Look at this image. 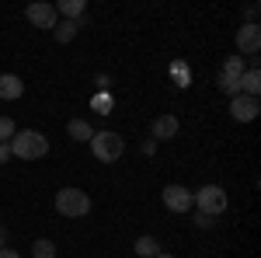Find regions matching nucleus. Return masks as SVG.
I'll return each instance as SVG.
<instances>
[{
    "label": "nucleus",
    "mask_w": 261,
    "mask_h": 258,
    "mask_svg": "<svg viewBox=\"0 0 261 258\" xmlns=\"http://www.w3.org/2000/svg\"><path fill=\"white\" fill-rule=\"evenodd\" d=\"M7 147H11V157H18V160H42L49 154V139L39 129H18L7 139Z\"/></svg>",
    "instance_id": "f257e3e1"
},
{
    "label": "nucleus",
    "mask_w": 261,
    "mask_h": 258,
    "mask_svg": "<svg viewBox=\"0 0 261 258\" xmlns=\"http://www.w3.org/2000/svg\"><path fill=\"white\" fill-rule=\"evenodd\" d=\"M91 154L101 160V164H115V160L125 154V139L115 133V129H101L91 136Z\"/></svg>",
    "instance_id": "f03ea898"
},
{
    "label": "nucleus",
    "mask_w": 261,
    "mask_h": 258,
    "mask_svg": "<svg viewBox=\"0 0 261 258\" xmlns=\"http://www.w3.org/2000/svg\"><path fill=\"white\" fill-rule=\"evenodd\" d=\"M56 209H60L63 217L77 220V217H87L91 213V196L84 192V189H73V185H66L56 192Z\"/></svg>",
    "instance_id": "7ed1b4c3"
},
{
    "label": "nucleus",
    "mask_w": 261,
    "mask_h": 258,
    "mask_svg": "<svg viewBox=\"0 0 261 258\" xmlns=\"http://www.w3.org/2000/svg\"><path fill=\"white\" fill-rule=\"evenodd\" d=\"M195 196V213H205V217H220L223 209H226V189L223 185H202L199 192H192Z\"/></svg>",
    "instance_id": "20e7f679"
},
{
    "label": "nucleus",
    "mask_w": 261,
    "mask_h": 258,
    "mask_svg": "<svg viewBox=\"0 0 261 258\" xmlns=\"http://www.w3.org/2000/svg\"><path fill=\"white\" fill-rule=\"evenodd\" d=\"M164 206L171 209V213H192L195 209V196H192V189H185V185H167L161 192Z\"/></svg>",
    "instance_id": "39448f33"
},
{
    "label": "nucleus",
    "mask_w": 261,
    "mask_h": 258,
    "mask_svg": "<svg viewBox=\"0 0 261 258\" xmlns=\"http://www.w3.org/2000/svg\"><path fill=\"white\" fill-rule=\"evenodd\" d=\"M24 18L32 21L35 28H45V32H53L60 14H56V7H53V4H42V0H39V4H28V7H24Z\"/></svg>",
    "instance_id": "423d86ee"
},
{
    "label": "nucleus",
    "mask_w": 261,
    "mask_h": 258,
    "mask_svg": "<svg viewBox=\"0 0 261 258\" xmlns=\"http://www.w3.org/2000/svg\"><path fill=\"white\" fill-rule=\"evenodd\" d=\"M237 49H241L244 56H258V49H261V28L258 25H241L237 28Z\"/></svg>",
    "instance_id": "0eeeda50"
},
{
    "label": "nucleus",
    "mask_w": 261,
    "mask_h": 258,
    "mask_svg": "<svg viewBox=\"0 0 261 258\" xmlns=\"http://www.w3.org/2000/svg\"><path fill=\"white\" fill-rule=\"evenodd\" d=\"M258 98H247V95H237V98H230V115L237 122H254L258 119Z\"/></svg>",
    "instance_id": "6e6552de"
},
{
    "label": "nucleus",
    "mask_w": 261,
    "mask_h": 258,
    "mask_svg": "<svg viewBox=\"0 0 261 258\" xmlns=\"http://www.w3.org/2000/svg\"><path fill=\"white\" fill-rule=\"evenodd\" d=\"M24 95V80L18 74H0V101H18Z\"/></svg>",
    "instance_id": "1a4fd4ad"
},
{
    "label": "nucleus",
    "mask_w": 261,
    "mask_h": 258,
    "mask_svg": "<svg viewBox=\"0 0 261 258\" xmlns=\"http://www.w3.org/2000/svg\"><path fill=\"white\" fill-rule=\"evenodd\" d=\"M150 133H153V143L157 139H174L178 136V119L174 115H157L153 126H150Z\"/></svg>",
    "instance_id": "9d476101"
},
{
    "label": "nucleus",
    "mask_w": 261,
    "mask_h": 258,
    "mask_svg": "<svg viewBox=\"0 0 261 258\" xmlns=\"http://www.w3.org/2000/svg\"><path fill=\"white\" fill-rule=\"evenodd\" d=\"M237 84H241V95L258 98V95H261V74H258V66H247V70H244V77L237 80Z\"/></svg>",
    "instance_id": "9b49d317"
},
{
    "label": "nucleus",
    "mask_w": 261,
    "mask_h": 258,
    "mask_svg": "<svg viewBox=\"0 0 261 258\" xmlns=\"http://www.w3.org/2000/svg\"><path fill=\"white\" fill-rule=\"evenodd\" d=\"M244 70H247V63H244V56H226L220 66V80H241Z\"/></svg>",
    "instance_id": "f8f14e48"
},
{
    "label": "nucleus",
    "mask_w": 261,
    "mask_h": 258,
    "mask_svg": "<svg viewBox=\"0 0 261 258\" xmlns=\"http://www.w3.org/2000/svg\"><path fill=\"white\" fill-rule=\"evenodd\" d=\"M66 133H70L73 143H91V136H94V129H91L87 119H70L66 122Z\"/></svg>",
    "instance_id": "ddd939ff"
},
{
    "label": "nucleus",
    "mask_w": 261,
    "mask_h": 258,
    "mask_svg": "<svg viewBox=\"0 0 261 258\" xmlns=\"http://www.w3.org/2000/svg\"><path fill=\"white\" fill-rule=\"evenodd\" d=\"M56 14H63L66 21H81L87 14V4L84 0H60L56 4Z\"/></svg>",
    "instance_id": "4468645a"
},
{
    "label": "nucleus",
    "mask_w": 261,
    "mask_h": 258,
    "mask_svg": "<svg viewBox=\"0 0 261 258\" xmlns=\"http://www.w3.org/2000/svg\"><path fill=\"white\" fill-rule=\"evenodd\" d=\"M81 32V21H56V28H53V39L66 45V42H73V35Z\"/></svg>",
    "instance_id": "2eb2a0df"
},
{
    "label": "nucleus",
    "mask_w": 261,
    "mask_h": 258,
    "mask_svg": "<svg viewBox=\"0 0 261 258\" xmlns=\"http://www.w3.org/2000/svg\"><path fill=\"white\" fill-rule=\"evenodd\" d=\"M133 251H136L140 258H157V255H161V244H157V238L143 234V238H136V244H133Z\"/></svg>",
    "instance_id": "dca6fc26"
},
{
    "label": "nucleus",
    "mask_w": 261,
    "mask_h": 258,
    "mask_svg": "<svg viewBox=\"0 0 261 258\" xmlns=\"http://www.w3.org/2000/svg\"><path fill=\"white\" fill-rule=\"evenodd\" d=\"M171 77H174V87H188V84H192V70H188V63L174 60V63H171Z\"/></svg>",
    "instance_id": "f3484780"
},
{
    "label": "nucleus",
    "mask_w": 261,
    "mask_h": 258,
    "mask_svg": "<svg viewBox=\"0 0 261 258\" xmlns=\"http://www.w3.org/2000/svg\"><path fill=\"white\" fill-rule=\"evenodd\" d=\"M32 258H56V244L49 238H39L32 244Z\"/></svg>",
    "instance_id": "a211bd4d"
},
{
    "label": "nucleus",
    "mask_w": 261,
    "mask_h": 258,
    "mask_svg": "<svg viewBox=\"0 0 261 258\" xmlns=\"http://www.w3.org/2000/svg\"><path fill=\"white\" fill-rule=\"evenodd\" d=\"M112 105H115V101H112V95H108V91H98V95L91 98V108H94V112H101V115H108V112H112Z\"/></svg>",
    "instance_id": "6ab92c4d"
},
{
    "label": "nucleus",
    "mask_w": 261,
    "mask_h": 258,
    "mask_svg": "<svg viewBox=\"0 0 261 258\" xmlns=\"http://www.w3.org/2000/svg\"><path fill=\"white\" fill-rule=\"evenodd\" d=\"M18 133V126H14V119L11 115H0V143H7V139Z\"/></svg>",
    "instance_id": "aec40b11"
},
{
    "label": "nucleus",
    "mask_w": 261,
    "mask_h": 258,
    "mask_svg": "<svg viewBox=\"0 0 261 258\" xmlns=\"http://www.w3.org/2000/svg\"><path fill=\"white\" fill-rule=\"evenodd\" d=\"M195 227L209 230V227H213V217H205V213H195Z\"/></svg>",
    "instance_id": "412c9836"
},
{
    "label": "nucleus",
    "mask_w": 261,
    "mask_h": 258,
    "mask_svg": "<svg viewBox=\"0 0 261 258\" xmlns=\"http://www.w3.org/2000/svg\"><path fill=\"white\" fill-rule=\"evenodd\" d=\"M7 160H11V147H7V143H0V164H7Z\"/></svg>",
    "instance_id": "4be33fe9"
},
{
    "label": "nucleus",
    "mask_w": 261,
    "mask_h": 258,
    "mask_svg": "<svg viewBox=\"0 0 261 258\" xmlns=\"http://www.w3.org/2000/svg\"><path fill=\"white\" fill-rule=\"evenodd\" d=\"M0 258H21L14 248H0Z\"/></svg>",
    "instance_id": "5701e85b"
},
{
    "label": "nucleus",
    "mask_w": 261,
    "mask_h": 258,
    "mask_svg": "<svg viewBox=\"0 0 261 258\" xmlns=\"http://www.w3.org/2000/svg\"><path fill=\"white\" fill-rule=\"evenodd\" d=\"M0 248H7V227H0Z\"/></svg>",
    "instance_id": "b1692460"
},
{
    "label": "nucleus",
    "mask_w": 261,
    "mask_h": 258,
    "mask_svg": "<svg viewBox=\"0 0 261 258\" xmlns=\"http://www.w3.org/2000/svg\"><path fill=\"white\" fill-rule=\"evenodd\" d=\"M157 258H174V255H164V251H161V255H157Z\"/></svg>",
    "instance_id": "393cba45"
}]
</instances>
